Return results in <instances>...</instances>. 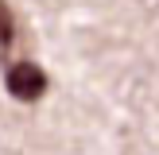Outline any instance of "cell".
Segmentation results:
<instances>
[{
    "instance_id": "2",
    "label": "cell",
    "mask_w": 159,
    "mask_h": 155,
    "mask_svg": "<svg viewBox=\"0 0 159 155\" xmlns=\"http://www.w3.org/2000/svg\"><path fill=\"white\" fill-rule=\"evenodd\" d=\"M16 46V20H12V8H8V0H0V51H12Z\"/></svg>"
},
{
    "instance_id": "1",
    "label": "cell",
    "mask_w": 159,
    "mask_h": 155,
    "mask_svg": "<svg viewBox=\"0 0 159 155\" xmlns=\"http://www.w3.org/2000/svg\"><path fill=\"white\" fill-rule=\"evenodd\" d=\"M47 74L43 66H35V62H12V66L4 70V89L12 93L16 101H23V105H31V101H39L47 93Z\"/></svg>"
}]
</instances>
